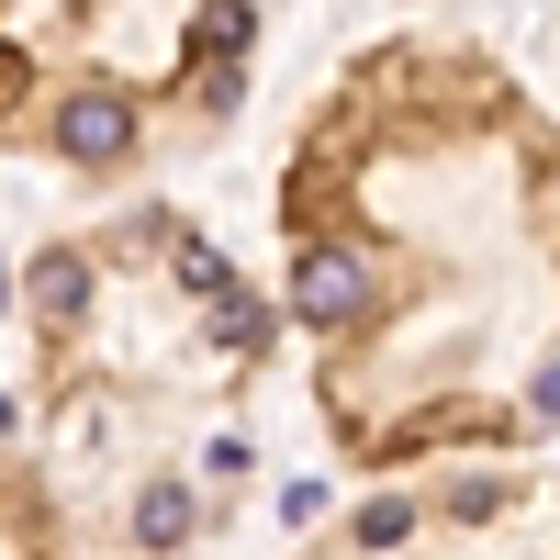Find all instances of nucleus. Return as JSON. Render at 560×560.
Wrapping results in <instances>:
<instances>
[{
	"instance_id": "1",
	"label": "nucleus",
	"mask_w": 560,
	"mask_h": 560,
	"mask_svg": "<svg viewBox=\"0 0 560 560\" xmlns=\"http://www.w3.org/2000/svg\"><path fill=\"white\" fill-rule=\"evenodd\" d=\"M280 236V303L325 348L314 393L348 459L560 427V124L493 57H370L303 124Z\"/></svg>"
}]
</instances>
